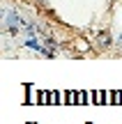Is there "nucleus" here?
Returning a JSON list of instances; mask_svg holds the SVG:
<instances>
[{"instance_id": "f257e3e1", "label": "nucleus", "mask_w": 122, "mask_h": 124, "mask_svg": "<svg viewBox=\"0 0 122 124\" xmlns=\"http://www.w3.org/2000/svg\"><path fill=\"white\" fill-rule=\"evenodd\" d=\"M97 44L99 46H108L111 44V35L108 32H99V35H97Z\"/></svg>"}]
</instances>
